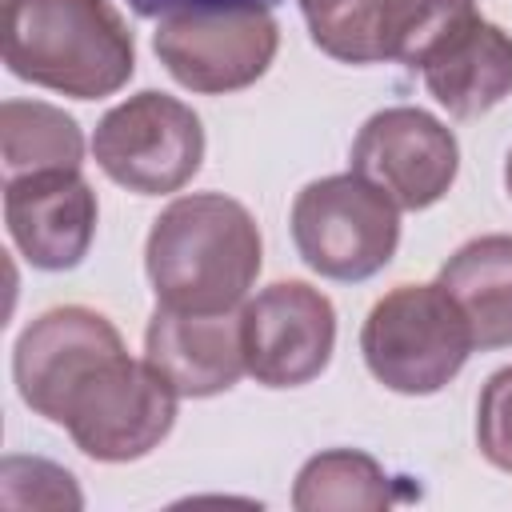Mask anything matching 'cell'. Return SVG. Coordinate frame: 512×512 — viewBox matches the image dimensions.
<instances>
[{
	"mask_svg": "<svg viewBox=\"0 0 512 512\" xmlns=\"http://www.w3.org/2000/svg\"><path fill=\"white\" fill-rule=\"evenodd\" d=\"M4 224L32 268H76L96 236V192L80 168H48L4 180Z\"/></svg>",
	"mask_w": 512,
	"mask_h": 512,
	"instance_id": "obj_10",
	"label": "cell"
},
{
	"mask_svg": "<svg viewBox=\"0 0 512 512\" xmlns=\"http://www.w3.org/2000/svg\"><path fill=\"white\" fill-rule=\"evenodd\" d=\"M504 184H508V196H512V152H508V164H504Z\"/></svg>",
	"mask_w": 512,
	"mask_h": 512,
	"instance_id": "obj_21",
	"label": "cell"
},
{
	"mask_svg": "<svg viewBox=\"0 0 512 512\" xmlns=\"http://www.w3.org/2000/svg\"><path fill=\"white\" fill-rule=\"evenodd\" d=\"M112 352H124V340L108 316H100L84 304H64V308L40 312L20 332L16 356H12V376L20 388V400L36 416L56 424L64 396L84 380L88 368H96Z\"/></svg>",
	"mask_w": 512,
	"mask_h": 512,
	"instance_id": "obj_11",
	"label": "cell"
},
{
	"mask_svg": "<svg viewBox=\"0 0 512 512\" xmlns=\"http://www.w3.org/2000/svg\"><path fill=\"white\" fill-rule=\"evenodd\" d=\"M392 500V476L356 448H332L312 456L292 488V508L300 512H380Z\"/></svg>",
	"mask_w": 512,
	"mask_h": 512,
	"instance_id": "obj_15",
	"label": "cell"
},
{
	"mask_svg": "<svg viewBox=\"0 0 512 512\" xmlns=\"http://www.w3.org/2000/svg\"><path fill=\"white\" fill-rule=\"evenodd\" d=\"M468 320L476 348H508L512 344V236H476L436 280Z\"/></svg>",
	"mask_w": 512,
	"mask_h": 512,
	"instance_id": "obj_14",
	"label": "cell"
},
{
	"mask_svg": "<svg viewBox=\"0 0 512 512\" xmlns=\"http://www.w3.org/2000/svg\"><path fill=\"white\" fill-rule=\"evenodd\" d=\"M292 240L300 260L328 280L376 276L400 244V208L364 176H324L300 188L292 204Z\"/></svg>",
	"mask_w": 512,
	"mask_h": 512,
	"instance_id": "obj_5",
	"label": "cell"
},
{
	"mask_svg": "<svg viewBox=\"0 0 512 512\" xmlns=\"http://www.w3.org/2000/svg\"><path fill=\"white\" fill-rule=\"evenodd\" d=\"M388 0H300L312 44L344 64H380V20Z\"/></svg>",
	"mask_w": 512,
	"mask_h": 512,
	"instance_id": "obj_18",
	"label": "cell"
},
{
	"mask_svg": "<svg viewBox=\"0 0 512 512\" xmlns=\"http://www.w3.org/2000/svg\"><path fill=\"white\" fill-rule=\"evenodd\" d=\"M260 252V228L240 200L224 192H192L152 220L144 268L164 308L216 316L248 296L260 272Z\"/></svg>",
	"mask_w": 512,
	"mask_h": 512,
	"instance_id": "obj_1",
	"label": "cell"
},
{
	"mask_svg": "<svg viewBox=\"0 0 512 512\" xmlns=\"http://www.w3.org/2000/svg\"><path fill=\"white\" fill-rule=\"evenodd\" d=\"M152 48L168 76L192 92H236L256 84L280 48L268 8H220L164 16Z\"/></svg>",
	"mask_w": 512,
	"mask_h": 512,
	"instance_id": "obj_7",
	"label": "cell"
},
{
	"mask_svg": "<svg viewBox=\"0 0 512 512\" xmlns=\"http://www.w3.org/2000/svg\"><path fill=\"white\" fill-rule=\"evenodd\" d=\"M4 64L28 84L100 100L128 84L136 44L108 0H4Z\"/></svg>",
	"mask_w": 512,
	"mask_h": 512,
	"instance_id": "obj_2",
	"label": "cell"
},
{
	"mask_svg": "<svg viewBox=\"0 0 512 512\" xmlns=\"http://www.w3.org/2000/svg\"><path fill=\"white\" fill-rule=\"evenodd\" d=\"M244 364L264 388L316 380L336 348V308L304 280H276L240 312Z\"/></svg>",
	"mask_w": 512,
	"mask_h": 512,
	"instance_id": "obj_9",
	"label": "cell"
},
{
	"mask_svg": "<svg viewBox=\"0 0 512 512\" xmlns=\"http://www.w3.org/2000/svg\"><path fill=\"white\" fill-rule=\"evenodd\" d=\"M476 444L484 460L500 472H512V364L492 372L476 404Z\"/></svg>",
	"mask_w": 512,
	"mask_h": 512,
	"instance_id": "obj_19",
	"label": "cell"
},
{
	"mask_svg": "<svg viewBox=\"0 0 512 512\" xmlns=\"http://www.w3.org/2000/svg\"><path fill=\"white\" fill-rule=\"evenodd\" d=\"M144 360L172 384L176 396L200 400L228 392L248 372L240 316L232 312L196 316L156 304L144 332Z\"/></svg>",
	"mask_w": 512,
	"mask_h": 512,
	"instance_id": "obj_12",
	"label": "cell"
},
{
	"mask_svg": "<svg viewBox=\"0 0 512 512\" xmlns=\"http://www.w3.org/2000/svg\"><path fill=\"white\" fill-rule=\"evenodd\" d=\"M352 172L380 188L396 208L420 212L448 196L460 172V144L424 108H384L352 140Z\"/></svg>",
	"mask_w": 512,
	"mask_h": 512,
	"instance_id": "obj_8",
	"label": "cell"
},
{
	"mask_svg": "<svg viewBox=\"0 0 512 512\" xmlns=\"http://www.w3.org/2000/svg\"><path fill=\"white\" fill-rule=\"evenodd\" d=\"M56 424H64L76 448L92 460H140L172 432L176 392L148 360L112 352L64 396Z\"/></svg>",
	"mask_w": 512,
	"mask_h": 512,
	"instance_id": "obj_4",
	"label": "cell"
},
{
	"mask_svg": "<svg viewBox=\"0 0 512 512\" xmlns=\"http://www.w3.org/2000/svg\"><path fill=\"white\" fill-rule=\"evenodd\" d=\"M472 348L468 320L440 284H396L372 304L360 328L368 372L400 396L440 392Z\"/></svg>",
	"mask_w": 512,
	"mask_h": 512,
	"instance_id": "obj_3",
	"label": "cell"
},
{
	"mask_svg": "<svg viewBox=\"0 0 512 512\" xmlns=\"http://www.w3.org/2000/svg\"><path fill=\"white\" fill-rule=\"evenodd\" d=\"M420 72L448 116L476 120L512 96V36L476 12L428 52Z\"/></svg>",
	"mask_w": 512,
	"mask_h": 512,
	"instance_id": "obj_13",
	"label": "cell"
},
{
	"mask_svg": "<svg viewBox=\"0 0 512 512\" xmlns=\"http://www.w3.org/2000/svg\"><path fill=\"white\" fill-rule=\"evenodd\" d=\"M0 148H4V180L48 168H80L84 136L76 120L40 100H4L0 104Z\"/></svg>",
	"mask_w": 512,
	"mask_h": 512,
	"instance_id": "obj_16",
	"label": "cell"
},
{
	"mask_svg": "<svg viewBox=\"0 0 512 512\" xmlns=\"http://www.w3.org/2000/svg\"><path fill=\"white\" fill-rule=\"evenodd\" d=\"M92 156L100 172L128 192H180L200 172L204 128L188 104L148 88L100 116Z\"/></svg>",
	"mask_w": 512,
	"mask_h": 512,
	"instance_id": "obj_6",
	"label": "cell"
},
{
	"mask_svg": "<svg viewBox=\"0 0 512 512\" xmlns=\"http://www.w3.org/2000/svg\"><path fill=\"white\" fill-rule=\"evenodd\" d=\"M476 16V0H388L380 20V60L420 68L428 52Z\"/></svg>",
	"mask_w": 512,
	"mask_h": 512,
	"instance_id": "obj_17",
	"label": "cell"
},
{
	"mask_svg": "<svg viewBox=\"0 0 512 512\" xmlns=\"http://www.w3.org/2000/svg\"><path fill=\"white\" fill-rule=\"evenodd\" d=\"M280 0H128V8L136 16L148 20H164L176 12H220V8H272Z\"/></svg>",
	"mask_w": 512,
	"mask_h": 512,
	"instance_id": "obj_20",
	"label": "cell"
}]
</instances>
